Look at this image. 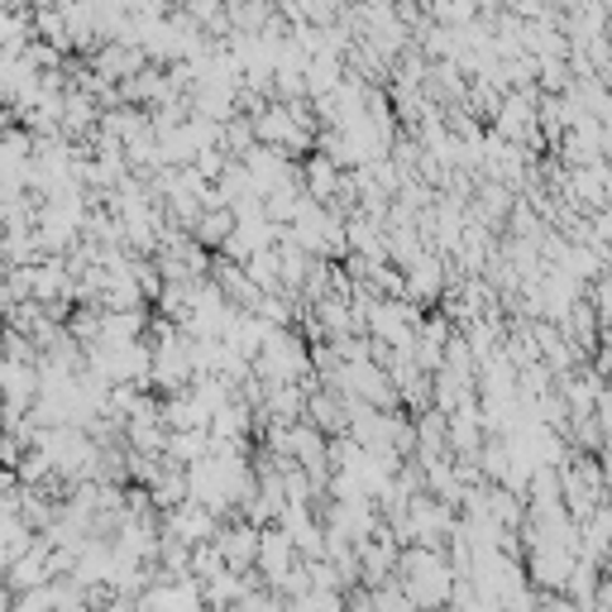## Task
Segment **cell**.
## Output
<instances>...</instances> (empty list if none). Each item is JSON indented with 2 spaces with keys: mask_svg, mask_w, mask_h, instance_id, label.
Returning a JSON list of instances; mask_svg holds the SVG:
<instances>
[{
  "mask_svg": "<svg viewBox=\"0 0 612 612\" xmlns=\"http://www.w3.org/2000/svg\"><path fill=\"white\" fill-rule=\"evenodd\" d=\"M293 570H297V546H293V536H287L283 527H268V531H264V546H258V574H264V584L278 589Z\"/></svg>",
  "mask_w": 612,
  "mask_h": 612,
  "instance_id": "4",
  "label": "cell"
},
{
  "mask_svg": "<svg viewBox=\"0 0 612 612\" xmlns=\"http://www.w3.org/2000/svg\"><path fill=\"white\" fill-rule=\"evenodd\" d=\"M163 536H172V541H182V546H207L221 536V517L211 513V507H201V503H182L178 513H163Z\"/></svg>",
  "mask_w": 612,
  "mask_h": 612,
  "instance_id": "1",
  "label": "cell"
},
{
  "mask_svg": "<svg viewBox=\"0 0 612 612\" xmlns=\"http://www.w3.org/2000/svg\"><path fill=\"white\" fill-rule=\"evenodd\" d=\"M163 421H168V431H211V412L192 398V392L163 398Z\"/></svg>",
  "mask_w": 612,
  "mask_h": 612,
  "instance_id": "5",
  "label": "cell"
},
{
  "mask_svg": "<svg viewBox=\"0 0 612 612\" xmlns=\"http://www.w3.org/2000/svg\"><path fill=\"white\" fill-rule=\"evenodd\" d=\"M302 178H306V197H312L316 207H335V201H340V192H345V182H349V172L335 163V158L312 154L302 163Z\"/></svg>",
  "mask_w": 612,
  "mask_h": 612,
  "instance_id": "3",
  "label": "cell"
},
{
  "mask_svg": "<svg viewBox=\"0 0 612 612\" xmlns=\"http://www.w3.org/2000/svg\"><path fill=\"white\" fill-rule=\"evenodd\" d=\"M215 546H221V556H225L230 570L244 574V570H258V546H264V531L250 527L244 517H235L230 527H221Z\"/></svg>",
  "mask_w": 612,
  "mask_h": 612,
  "instance_id": "2",
  "label": "cell"
}]
</instances>
